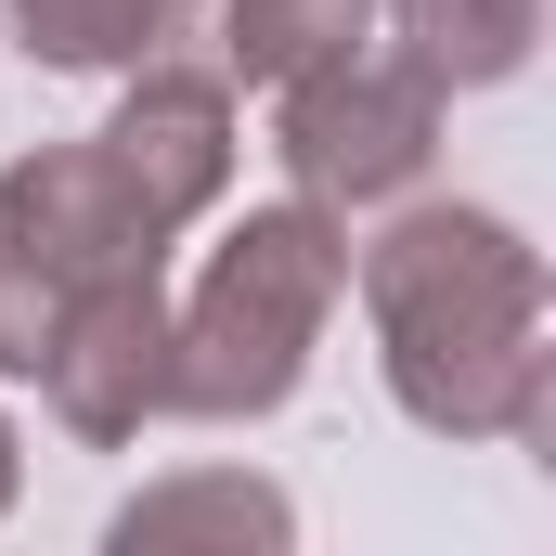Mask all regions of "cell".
<instances>
[{"label":"cell","mask_w":556,"mask_h":556,"mask_svg":"<svg viewBox=\"0 0 556 556\" xmlns=\"http://www.w3.org/2000/svg\"><path fill=\"white\" fill-rule=\"evenodd\" d=\"M104 544L117 556H155V544H298V505H285L273 479H247V466H181V479H155V492H130L104 518Z\"/></svg>","instance_id":"52a82bcc"},{"label":"cell","mask_w":556,"mask_h":556,"mask_svg":"<svg viewBox=\"0 0 556 556\" xmlns=\"http://www.w3.org/2000/svg\"><path fill=\"white\" fill-rule=\"evenodd\" d=\"M26 376L52 389L65 440H91V453L142 440V427L168 415V285H155V273L78 285V298L52 311V337H39V363H26Z\"/></svg>","instance_id":"5b68a950"},{"label":"cell","mask_w":556,"mask_h":556,"mask_svg":"<svg viewBox=\"0 0 556 556\" xmlns=\"http://www.w3.org/2000/svg\"><path fill=\"white\" fill-rule=\"evenodd\" d=\"M389 402L427 440H544L556 350H544V247L492 207H402L363 260Z\"/></svg>","instance_id":"6da1fadb"},{"label":"cell","mask_w":556,"mask_h":556,"mask_svg":"<svg viewBox=\"0 0 556 556\" xmlns=\"http://www.w3.org/2000/svg\"><path fill=\"white\" fill-rule=\"evenodd\" d=\"M104 273H168V233L130 207V181L104 168V142H52L0 168V376L39 363L52 311Z\"/></svg>","instance_id":"3957f363"},{"label":"cell","mask_w":556,"mask_h":556,"mask_svg":"<svg viewBox=\"0 0 556 556\" xmlns=\"http://www.w3.org/2000/svg\"><path fill=\"white\" fill-rule=\"evenodd\" d=\"M0 13H13V52L52 78H130L181 26V0H0Z\"/></svg>","instance_id":"9c48e42d"},{"label":"cell","mask_w":556,"mask_h":556,"mask_svg":"<svg viewBox=\"0 0 556 556\" xmlns=\"http://www.w3.org/2000/svg\"><path fill=\"white\" fill-rule=\"evenodd\" d=\"M13 479H26V453H13V415H0V518H13Z\"/></svg>","instance_id":"8fae6325"},{"label":"cell","mask_w":556,"mask_h":556,"mask_svg":"<svg viewBox=\"0 0 556 556\" xmlns=\"http://www.w3.org/2000/svg\"><path fill=\"white\" fill-rule=\"evenodd\" d=\"M376 13L402 26V65H415L440 104H453V91L518 78V65H531V39H544V0H376Z\"/></svg>","instance_id":"ba28073f"},{"label":"cell","mask_w":556,"mask_h":556,"mask_svg":"<svg viewBox=\"0 0 556 556\" xmlns=\"http://www.w3.org/2000/svg\"><path fill=\"white\" fill-rule=\"evenodd\" d=\"M350 39H376V0H220V78H260V91H285Z\"/></svg>","instance_id":"30bf717a"},{"label":"cell","mask_w":556,"mask_h":556,"mask_svg":"<svg viewBox=\"0 0 556 556\" xmlns=\"http://www.w3.org/2000/svg\"><path fill=\"white\" fill-rule=\"evenodd\" d=\"M350 298V233L337 207L285 194V207H247L194 298L168 311V415H207V427H260L311 389V350Z\"/></svg>","instance_id":"7a4b0ae2"},{"label":"cell","mask_w":556,"mask_h":556,"mask_svg":"<svg viewBox=\"0 0 556 556\" xmlns=\"http://www.w3.org/2000/svg\"><path fill=\"white\" fill-rule=\"evenodd\" d=\"M273 155L285 181L311 194V207H389V194H415L427 155H440V91H427L402 52H324V65H298L273 104Z\"/></svg>","instance_id":"277c9868"},{"label":"cell","mask_w":556,"mask_h":556,"mask_svg":"<svg viewBox=\"0 0 556 556\" xmlns=\"http://www.w3.org/2000/svg\"><path fill=\"white\" fill-rule=\"evenodd\" d=\"M104 168L130 181V207L155 233H194L220 194H233V78H207V65H130V91H117V117H104Z\"/></svg>","instance_id":"8992f818"}]
</instances>
